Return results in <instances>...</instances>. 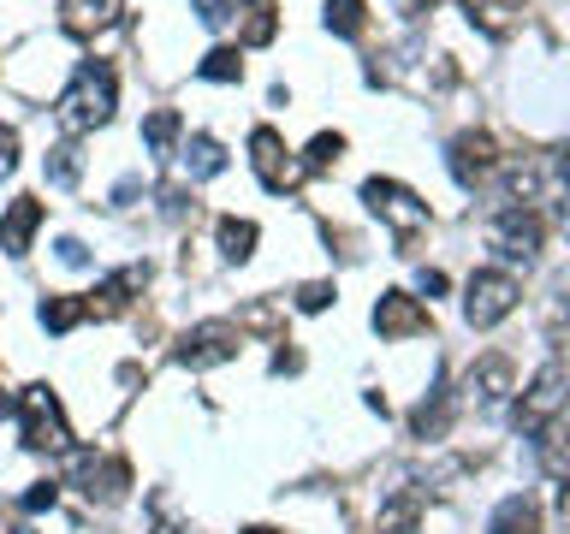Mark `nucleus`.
Here are the masks:
<instances>
[{
	"label": "nucleus",
	"instance_id": "obj_1",
	"mask_svg": "<svg viewBox=\"0 0 570 534\" xmlns=\"http://www.w3.org/2000/svg\"><path fill=\"white\" fill-rule=\"evenodd\" d=\"M113 95H120V83H113V66L108 60H83L78 78L66 83L60 107H54V120L66 125V132H96V125L113 120Z\"/></svg>",
	"mask_w": 570,
	"mask_h": 534
},
{
	"label": "nucleus",
	"instance_id": "obj_2",
	"mask_svg": "<svg viewBox=\"0 0 570 534\" xmlns=\"http://www.w3.org/2000/svg\"><path fill=\"white\" fill-rule=\"evenodd\" d=\"M517 280H511L505 268H481L470 273V285H463V321L476 327V333H488V327H500L511 309H517Z\"/></svg>",
	"mask_w": 570,
	"mask_h": 534
},
{
	"label": "nucleus",
	"instance_id": "obj_3",
	"mask_svg": "<svg viewBox=\"0 0 570 534\" xmlns=\"http://www.w3.org/2000/svg\"><path fill=\"white\" fill-rule=\"evenodd\" d=\"M19 416H24V445L31 452H71V428H66V410L54 398V386H24L19 398Z\"/></svg>",
	"mask_w": 570,
	"mask_h": 534
},
{
	"label": "nucleus",
	"instance_id": "obj_4",
	"mask_svg": "<svg viewBox=\"0 0 570 534\" xmlns=\"http://www.w3.org/2000/svg\"><path fill=\"white\" fill-rule=\"evenodd\" d=\"M362 202H369V214H375V220H387L399 238H411V232L428 226V202H422L416 191H404L399 179H369V184H362Z\"/></svg>",
	"mask_w": 570,
	"mask_h": 534
},
{
	"label": "nucleus",
	"instance_id": "obj_5",
	"mask_svg": "<svg viewBox=\"0 0 570 534\" xmlns=\"http://www.w3.org/2000/svg\"><path fill=\"white\" fill-rule=\"evenodd\" d=\"M570 404V368L559 363H547L529 380V393L517 398V428H529V434H540L547 422H559V410Z\"/></svg>",
	"mask_w": 570,
	"mask_h": 534
},
{
	"label": "nucleus",
	"instance_id": "obj_6",
	"mask_svg": "<svg viewBox=\"0 0 570 534\" xmlns=\"http://www.w3.org/2000/svg\"><path fill=\"white\" fill-rule=\"evenodd\" d=\"M493 250L505 255V262H523L529 268L540 255V214L529 208V202H505L500 214H493Z\"/></svg>",
	"mask_w": 570,
	"mask_h": 534
},
{
	"label": "nucleus",
	"instance_id": "obj_7",
	"mask_svg": "<svg viewBox=\"0 0 570 534\" xmlns=\"http://www.w3.org/2000/svg\"><path fill=\"white\" fill-rule=\"evenodd\" d=\"M250 161H256L261 191H273V196H286V191H298V184H303V167L286 155V137L273 132V125H256V132H250Z\"/></svg>",
	"mask_w": 570,
	"mask_h": 534
},
{
	"label": "nucleus",
	"instance_id": "obj_8",
	"mask_svg": "<svg viewBox=\"0 0 570 534\" xmlns=\"http://www.w3.org/2000/svg\"><path fill=\"white\" fill-rule=\"evenodd\" d=\"M238 344H244V333L232 321H202V327H190L172 356H179V368H221L238 356Z\"/></svg>",
	"mask_w": 570,
	"mask_h": 534
},
{
	"label": "nucleus",
	"instance_id": "obj_9",
	"mask_svg": "<svg viewBox=\"0 0 570 534\" xmlns=\"http://www.w3.org/2000/svg\"><path fill=\"white\" fill-rule=\"evenodd\" d=\"M446 167L451 179L463 184V191H476V184H488L493 172H500V143H493L488 132H458L446 149Z\"/></svg>",
	"mask_w": 570,
	"mask_h": 534
},
{
	"label": "nucleus",
	"instance_id": "obj_10",
	"mask_svg": "<svg viewBox=\"0 0 570 534\" xmlns=\"http://www.w3.org/2000/svg\"><path fill=\"white\" fill-rule=\"evenodd\" d=\"M375 333L380 339H416V333H428V309H422L411 292H380V303H375Z\"/></svg>",
	"mask_w": 570,
	"mask_h": 534
},
{
	"label": "nucleus",
	"instance_id": "obj_11",
	"mask_svg": "<svg viewBox=\"0 0 570 534\" xmlns=\"http://www.w3.org/2000/svg\"><path fill=\"white\" fill-rule=\"evenodd\" d=\"M78 487H83L90 499H101V504L125 499V487H131L125 457H96V452H78Z\"/></svg>",
	"mask_w": 570,
	"mask_h": 534
},
{
	"label": "nucleus",
	"instance_id": "obj_12",
	"mask_svg": "<svg viewBox=\"0 0 570 534\" xmlns=\"http://www.w3.org/2000/svg\"><path fill=\"white\" fill-rule=\"evenodd\" d=\"M143 285H149V268H120V273H108V280L96 285V297H83V303H90L96 321H113V315L131 309V297H137Z\"/></svg>",
	"mask_w": 570,
	"mask_h": 534
},
{
	"label": "nucleus",
	"instance_id": "obj_13",
	"mask_svg": "<svg viewBox=\"0 0 570 534\" xmlns=\"http://www.w3.org/2000/svg\"><path fill=\"white\" fill-rule=\"evenodd\" d=\"M446 422H451V393H446V368H434L428 398H422L416 410H411V434H416V440H440Z\"/></svg>",
	"mask_w": 570,
	"mask_h": 534
},
{
	"label": "nucleus",
	"instance_id": "obj_14",
	"mask_svg": "<svg viewBox=\"0 0 570 534\" xmlns=\"http://www.w3.org/2000/svg\"><path fill=\"white\" fill-rule=\"evenodd\" d=\"M36 226H42V202L36 196H19L7 214H0V250L24 255V250H31V238H36Z\"/></svg>",
	"mask_w": 570,
	"mask_h": 534
},
{
	"label": "nucleus",
	"instance_id": "obj_15",
	"mask_svg": "<svg viewBox=\"0 0 570 534\" xmlns=\"http://www.w3.org/2000/svg\"><path fill=\"white\" fill-rule=\"evenodd\" d=\"M463 19L476 24L481 36H511L517 31V19H523V0H463Z\"/></svg>",
	"mask_w": 570,
	"mask_h": 534
},
{
	"label": "nucleus",
	"instance_id": "obj_16",
	"mask_svg": "<svg viewBox=\"0 0 570 534\" xmlns=\"http://www.w3.org/2000/svg\"><path fill=\"white\" fill-rule=\"evenodd\" d=\"M463 393H470L481 410H493V404L511 393V363L505 356H481V363L470 368V380H463Z\"/></svg>",
	"mask_w": 570,
	"mask_h": 534
},
{
	"label": "nucleus",
	"instance_id": "obj_17",
	"mask_svg": "<svg viewBox=\"0 0 570 534\" xmlns=\"http://www.w3.org/2000/svg\"><path fill=\"white\" fill-rule=\"evenodd\" d=\"M535 464L547 481H570V428L565 422H547L535 440Z\"/></svg>",
	"mask_w": 570,
	"mask_h": 534
},
{
	"label": "nucleus",
	"instance_id": "obj_18",
	"mask_svg": "<svg viewBox=\"0 0 570 534\" xmlns=\"http://www.w3.org/2000/svg\"><path fill=\"white\" fill-rule=\"evenodd\" d=\"M113 12H120V0H60V24L71 36H96L113 24Z\"/></svg>",
	"mask_w": 570,
	"mask_h": 534
},
{
	"label": "nucleus",
	"instance_id": "obj_19",
	"mask_svg": "<svg viewBox=\"0 0 570 534\" xmlns=\"http://www.w3.org/2000/svg\"><path fill=\"white\" fill-rule=\"evenodd\" d=\"M422 529V487H404L380 504V534H416Z\"/></svg>",
	"mask_w": 570,
	"mask_h": 534
},
{
	"label": "nucleus",
	"instance_id": "obj_20",
	"mask_svg": "<svg viewBox=\"0 0 570 534\" xmlns=\"http://www.w3.org/2000/svg\"><path fill=\"white\" fill-rule=\"evenodd\" d=\"M488 534H540V511H535V499H529V493L500 499V511H493Z\"/></svg>",
	"mask_w": 570,
	"mask_h": 534
},
{
	"label": "nucleus",
	"instance_id": "obj_21",
	"mask_svg": "<svg viewBox=\"0 0 570 534\" xmlns=\"http://www.w3.org/2000/svg\"><path fill=\"white\" fill-rule=\"evenodd\" d=\"M256 220H238V214H226V220H221V255H226V262H250V255H256Z\"/></svg>",
	"mask_w": 570,
	"mask_h": 534
},
{
	"label": "nucleus",
	"instance_id": "obj_22",
	"mask_svg": "<svg viewBox=\"0 0 570 534\" xmlns=\"http://www.w3.org/2000/svg\"><path fill=\"white\" fill-rule=\"evenodd\" d=\"M226 167V149L214 137H190L185 143V179H214Z\"/></svg>",
	"mask_w": 570,
	"mask_h": 534
},
{
	"label": "nucleus",
	"instance_id": "obj_23",
	"mask_svg": "<svg viewBox=\"0 0 570 534\" xmlns=\"http://www.w3.org/2000/svg\"><path fill=\"white\" fill-rule=\"evenodd\" d=\"M42 172H48V184L71 191V184H78V172H83V155L71 149V143H54V149L42 155Z\"/></svg>",
	"mask_w": 570,
	"mask_h": 534
},
{
	"label": "nucleus",
	"instance_id": "obj_24",
	"mask_svg": "<svg viewBox=\"0 0 570 534\" xmlns=\"http://www.w3.org/2000/svg\"><path fill=\"white\" fill-rule=\"evenodd\" d=\"M83 315H90V303H83V297H48V303H42V327H48V333H71Z\"/></svg>",
	"mask_w": 570,
	"mask_h": 534
},
{
	"label": "nucleus",
	"instance_id": "obj_25",
	"mask_svg": "<svg viewBox=\"0 0 570 534\" xmlns=\"http://www.w3.org/2000/svg\"><path fill=\"white\" fill-rule=\"evenodd\" d=\"M362 24H369V12H362V0H327V31L333 36H362Z\"/></svg>",
	"mask_w": 570,
	"mask_h": 534
},
{
	"label": "nucleus",
	"instance_id": "obj_26",
	"mask_svg": "<svg viewBox=\"0 0 570 534\" xmlns=\"http://www.w3.org/2000/svg\"><path fill=\"white\" fill-rule=\"evenodd\" d=\"M143 143H149L155 155H167L172 143H179V113H172V107H155L149 120H143Z\"/></svg>",
	"mask_w": 570,
	"mask_h": 534
},
{
	"label": "nucleus",
	"instance_id": "obj_27",
	"mask_svg": "<svg viewBox=\"0 0 570 534\" xmlns=\"http://www.w3.org/2000/svg\"><path fill=\"white\" fill-rule=\"evenodd\" d=\"M197 71H202L209 83H238V78H244V60H238V48H209Z\"/></svg>",
	"mask_w": 570,
	"mask_h": 534
},
{
	"label": "nucleus",
	"instance_id": "obj_28",
	"mask_svg": "<svg viewBox=\"0 0 570 534\" xmlns=\"http://www.w3.org/2000/svg\"><path fill=\"white\" fill-rule=\"evenodd\" d=\"M273 31H280V19H273V0H256V7H250V24H244V42H250V48H268Z\"/></svg>",
	"mask_w": 570,
	"mask_h": 534
},
{
	"label": "nucleus",
	"instance_id": "obj_29",
	"mask_svg": "<svg viewBox=\"0 0 570 534\" xmlns=\"http://www.w3.org/2000/svg\"><path fill=\"white\" fill-rule=\"evenodd\" d=\"M339 155H345V137H339V132H321V137L310 143V155H303V172H327Z\"/></svg>",
	"mask_w": 570,
	"mask_h": 534
},
{
	"label": "nucleus",
	"instance_id": "obj_30",
	"mask_svg": "<svg viewBox=\"0 0 570 534\" xmlns=\"http://www.w3.org/2000/svg\"><path fill=\"white\" fill-rule=\"evenodd\" d=\"M333 297H339V292H333V280H310V285H298V309H303V315H321Z\"/></svg>",
	"mask_w": 570,
	"mask_h": 534
},
{
	"label": "nucleus",
	"instance_id": "obj_31",
	"mask_svg": "<svg viewBox=\"0 0 570 534\" xmlns=\"http://www.w3.org/2000/svg\"><path fill=\"white\" fill-rule=\"evenodd\" d=\"M54 504H60V487L54 481H36L31 493H24V511H54Z\"/></svg>",
	"mask_w": 570,
	"mask_h": 534
},
{
	"label": "nucleus",
	"instance_id": "obj_32",
	"mask_svg": "<svg viewBox=\"0 0 570 534\" xmlns=\"http://www.w3.org/2000/svg\"><path fill=\"white\" fill-rule=\"evenodd\" d=\"M552 167H559V191H565V208H559V220H565V232H570V143L559 155H552Z\"/></svg>",
	"mask_w": 570,
	"mask_h": 534
},
{
	"label": "nucleus",
	"instance_id": "obj_33",
	"mask_svg": "<svg viewBox=\"0 0 570 534\" xmlns=\"http://www.w3.org/2000/svg\"><path fill=\"white\" fill-rule=\"evenodd\" d=\"M197 19L209 24V31H221V24L232 19V0H197Z\"/></svg>",
	"mask_w": 570,
	"mask_h": 534
},
{
	"label": "nucleus",
	"instance_id": "obj_34",
	"mask_svg": "<svg viewBox=\"0 0 570 534\" xmlns=\"http://www.w3.org/2000/svg\"><path fill=\"white\" fill-rule=\"evenodd\" d=\"M12 167H19V132H12V125H0V179H7Z\"/></svg>",
	"mask_w": 570,
	"mask_h": 534
},
{
	"label": "nucleus",
	"instance_id": "obj_35",
	"mask_svg": "<svg viewBox=\"0 0 570 534\" xmlns=\"http://www.w3.org/2000/svg\"><path fill=\"white\" fill-rule=\"evenodd\" d=\"M54 250H60V262H66V268H83V262H90V250H83L78 238H60Z\"/></svg>",
	"mask_w": 570,
	"mask_h": 534
},
{
	"label": "nucleus",
	"instance_id": "obj_36",
	"mask_svg": "<svg viewBox=\"0 0 570 534\" xmlns=\"http://www.w3.org/2000/svg\"><path fill=\"white\" fill-rule=\"evenodd\" d=\"M143 196V179H120V191H113V202H137Z\"/></svg>",
	"mask_w": 570,
	"mask_h": 534
},
{
	"label": "nucleus",
	"instance_id": "obj_37",
	"mask_svg": "<svg viewBox=\"0 0 570 534\" xmlns=\"http://www.w3.org/2000/svg\"><path fill=\"white\" fill-rule=\"evenodd\" d=\"M552 339H559V351H570V309L559 315V327H552Z\"/></svg>",
	"mask_w": 570,
	"mask_h": 534
},
{
	"label": "nucleus",
	"instance_id": "obj_38",
	"mask_svg": "<svg viewBox=\"0 0 570 534\" xmlns=\"http://www.w3.org/2000/svg\"><path fill=\"white\" fill-rule=\"evenodd\" d=\"M559 523L570 529V481H559Z\"/></svg>",
	"mask_w": 570,
	"mask_h": 534
},
{
	"label": "nucleus",
	"instance_id": "obj_39",
	"mask_svg": "<svg viewBox=\"0 0 570 534\" xmlns=\"http://www.w3.org/2000/svg\"><path fill=\"white\" fill-rule=\"evenodd\" d=\"M434 7V0H399V12H411V19H416V12H428Z\"/></svg>",
	"mask_w": 570,
	"mask_h": 534
},
{
	"label": "nucleus",
	"instance_id": "obj_40",
	"mask_svg": "<svg viewBox=\"0 0 570 534\" xmlns=\"http://www.w3.org/2000/svg\"><path fill=\"white\" fill-rule=\"evenodd\" d=\"M0 416H12V393H7V386H0Z\"/></svg>",
	"mask_w": 570,
	"mask_h": 534
},
{
	"label": "nucleus",
	"instance_id": "obj_41",
	"mask_svg": "<svg viewBox=\"0 0 570 534\" xmlns=\"http://www.w3.org/2000/svg\"><path fill=\"white\" fill-rule=\"evenodd\" d=\"M244 534H280V529H244Z\"/></svg>",
	"mask_w": 570,
	"mask_h": 534
},
{
	"label": "nucleus",
	"instance_id": "obj_42",
	"mask_svg": "<svg viewBox=\"0 0 570 534\" xmlns=\"http://www.w3.org/2000/svg\"><path fill=\"white\" fill-rule=\"evenodd\" d=\"M12 534H31V529H12Z\"/></svg>",
	"mask_w": 570,
	"mask_h": 534
},
{
	"label": "nucleus",
	"instance_id": "obj_43",
	"mask_svg": "<svg viewBox=\"0 0 570 534\" xmlns=\"http://www.w3.org/2000/svg\"><path fill=\"white\" fill-rule=\"evenodd\" d=\"M250 7H256V0H250Z\"/></svg>",
	"mask_w": 570,
	"mask_h": 534
}]
</instances>
